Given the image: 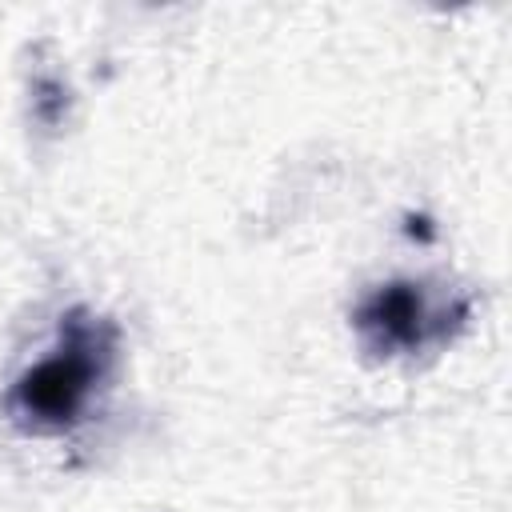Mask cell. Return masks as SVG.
<instances>
[{
  "instance_id": "obj_2",
  "label": "cell",
  "mask_w": 512,
  "mask_h": 512,
  "mask_svg": "<svg viewBox=\"0 0 512 512\" xmlns=\"http://www.w3.org/2000/svg\"><path fill=\"white\" fill-rule=\"evenodd\" d=\"M420 316H424L420 296L404 284H392L368 300V308L360 312V324L380 332V340L388 344H412L420 336Z\"/></svg>"
},
{
  "instance_id": "obj_1",
  "label": "cell",
  "mask_w": 512,
  "mask_h": 512,
  "mask_svg": "<svg viewBox=\"0 0 512 512\" xmlns=\"http://www.w3.org/2000/svg\"><path fill=\"white\" fill-rule=\"evenodd\" d=\"M104 352L108 348L100 340V328L72 316L64 348L20 376V384L12 392L20 416H28L40 428H64L80 412V404L88 400V388L100 376Z\"/></svg>"
}]
</instances>
